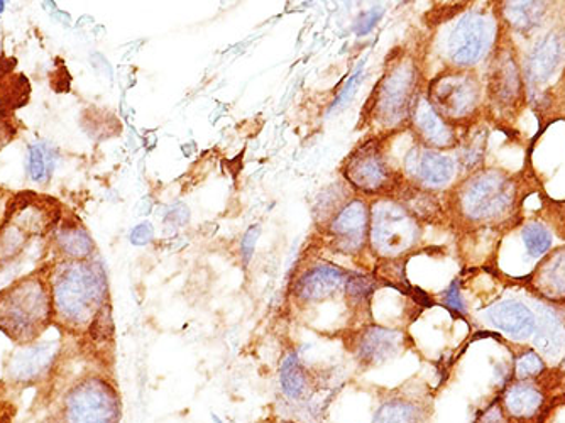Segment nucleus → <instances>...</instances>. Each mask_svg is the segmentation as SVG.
Listing matches in <instances>:
<instances>
[{"label":"nucleus","mask_w":565,"mask_h":423,"mask_svg":"<svg viewBox=\"0 0 565 423\" xmlns=\"http://www.w3.org/2000/svg\"><path fill=\"white\" fill-rule=\"evenodd\" d=\"M545 8V2H504L503 15L513 30L529 33L541 24Z\"/></svg>","instance_id":"393cba45"},{"label":"nucleus","mask_w":565,"mask_h":423,"mask_svg":"<svg viewBox=\"0 0 565 423\" xmlns=\"http://www.w3.org/2000/svg\"><path fill=\"white\" fill-rule=\"evenodd\" d=\"M56 246L70 261H87L94 253L90 235L76 224L58 225L55 231Z\"/></svg>","instance_id":"b1692460"},{"label":"nucleus","mask_w":565,"mask_h":423,"mask_svg":"<svg viewBox=\"0 0 565 423\" xmlns=\"http://www.w3.org/2000/svg\"><path fill=\"white\" fill-rule=\"evenodd\" d=\"M493 40V25L486 15L469 12L457 22L449 36V56L454 65L471 66L484 56Z\"/></svg>","instance_id":"9d476101"},{"label":"nucleus","mask_w":565,"mask_h":423,"mask_svg":"<svg viewBox=\"0 0 565 423\" xmlns=\"http://www.w3.org/2000/svg\"><path fill=\"white\" fill-rule=\"evenodd\" d=\"M493 94L501 104H511L522 94L519 66L511 56L500 60L493 76Z\"/></svg>","instance_id":"a878e982"},{"label":"nucleus","mask_w":565,"mask_h":423,"mask_svg":"<svg viewBox=\"0 0 565 423\" xmlns=\"http://www.w3.org/2000/svg\"><path fill=\"white\" fill-rule=\"evenodd\" d=\"M530 282L536 294L545 300L554 304L565 302V247L545 257Z\"/></svg>","instance_id":"aec40b11"},{"label":"nucleus","mask_w":565,"mask_h":423,"mask_svg":"<svg viewBox=\"0 0 565 423\" xmlns=\"http://www.w3.org/2000/svg\"><path fill=\"white\" fill-rule=\"evenodd\" d=\"M511 423H545L554 409V399L544 381H511L498 396Z\"/></svg>","instance_id":"1a4fd4ad"},{"label":"nucleus","mask_w":565,"mask_h":423,"mask_svg":"<svg viewBox=\"0 0 565 423\" xmlns=\"http://www.w3.org/2000/svg\"><path fill=\"white\" fill-rule=\"evenodd\" d=\"M361 70L354 73V75L349 78L348 85H345L342 94L339 95L338 101L333 104V109H338V107H342V105H348L349 101L354 97V92L358 91L359 84H361Z\"/></svg>","instance_id":"2f4dec72"},{"label":"nucleus","mask_w":565,"mask_h":423,"mask_svg":"<svg viewBox=\"0 0 565 423\" xmlns=\"http://www.w3.org/2000/svg\"><path fill=\"white\" fill-rule=\"evenodd\" d=\"M374 285L370 278L364 276H352L348 283V294L354 304L363 305L364 300L371 297L373 294Z\"/></svg>","instance_id":"c756f323"},{"label":"nucleus","mask_w":565,"mask_h":423,"mask_svg":"<svg viewBox=\"0 0 565 423\" xmlns=\"http://www.w3.org/2000/svg\"><path fill=\"white\" fill-rule=\"evenodd\" d=\"M381 15H383V12L377 11V9H374V11L366 12V14L361 15V19H359L358 24H355V33L359 34V36H363V34L370 33L371 30H373L374 25H376V22L380 21Z\"/></svg>","instance_id":"473e14b6"},{"label":"nucleus","mask_w":565,"mask_h":423,"mask_svg":"<svg viewBox=\"0 0 565 423\" xmlns=\"http://www.w3.org/2000/svg\"><path fill=\"white\" fill-rule=\"evenodd\" d=\"M536 322L533 346L542 358H555L565 348V322L561 315L551 307H542L536 311Z\"/></svg>","instance_id":"412c9836"},{"label":"nucleus","mask_w":565,"mask_h":423,"mask_svg":"<svg viewBox=\"0 0 565 423\" xmlns=\"http://www.w3.org/2000/svg\"><path fill=\"white\" fill-rule=\"evenodd\" d=\"M367 224H370V212L363 200H352L333 219L330 231L338 241L339 247L345 253L363 247L366 241Z\"/></svg>","instance_id":"dca6fc26"},{"label":"nucleus","mask_w":565,"mask_h":423,"mask_svg":"<svg viewBox=\"0 0 565 423\" xmlns=\"http://www.w3.org/2000/svg\"><path fill=\"white\" fill-rule=\"evenodd\" d=\"M8 107V101H6V91L0 92V116H4V109Z\"/></svg>","instance_id":"4c0bfd02"},{"label":"nucleus","mask_w":565,"mask_h":423,"mask_svg":"<svg viewBox=\"0 0 565 423\" xmlns=\"http://www.w3.org/2000/svg\"><path fill=\"white\" fill-rule=\"evenodd\" d=\"M405 165L409 175H414L430 187H443L449 183L456 171L450 158L431 149H412L406 156Z\"/></svg>","instance_id":"f3484780"},{"label":"nucleus","mask_w":565,"mask_h":423,"mask_svg":"<svg viewBox=\"0 0 565 423\" xmlns=\"http://www.w3.org/2000/svg\"><path fill=\"white\" fill-rule=\"evenodd\" d=\"M152 240V228L151 224L145 222V224L138 225L132 231L131 241L136 246H145V244L151 243Z\"/></svg>","instance_id":"f704fd0d"},{"label":"nucleus","mask_w":565,"mask_h":423,"mask_svg":"<svg viewBox=\"0 0 565 423\" xmlns=\"http://www.w3.org/2000/svg\"><path fill=\"white\" fill-rule=\"evenodd\" d=\"M472 423H511V420L508 419L507 413L503 412L497 399L493 403L486 406Z\"/></svg>","instance_id":"7c9ffc66"},{"label":"nucleus","mask_w":565,"mask_h":423,"mask_svg":"<svg viewBox=\"0 0 565 423\" xmlns=\"http://www.w3.org/2000/svg\"><path fill=\"white\" fill-rule=\"evenodd\" d=\"M428 102L444 120L466 119L479 104L478 81L468 73L437 76L428 88Z\"/></svg>","instance_id":"6e6552de"},{"label":"nucleus","mask_w":565,"mask_h":423,"mask_svg":"<svg viewBox=\"0 0 565 423\" xmlns=\"http://www.w3.org/2000/svg\"><path fill=\"white\" fill-rule=\"evenodd\" d=\"M565 56V41L561 34L551 33L533 47L526 63V78L530 85H542L551 81Z\"/></svg>","instance_id":"a211bd4d"},{"label":"nucleus","mask_w":565,"mask_h":423,"mask_svg":"<svg viewBox=\"0 0 565 423\" xmlns=\"http://www.w3.org/2000/svg\"><path fill=\"white\" fill-rule=\"evenodd\" d=\"M414 114L418 135L428 146H434V148H450V146H454L456 138H454L452 129L439 114L435 113L430 102L418 101Z\"/></svg>","instance_id":"4be33fe9"},{"label":"nucleus","mask_w":565,"mask_h":423,"mask_svg":"<svg viewBox=\"0 0 565 423\" xmlns=\"http://www.w3.org/2000/svg\"><path fill=\"white\" fill-rule=\"evenodd\" d=\"M53 319L50 276L30 273L0 289V332L19 346L38 342Z\"/></svg>","instance_id":"f03ea898"},{"label":"nucleus","mask_w":565,"mask_h":423,"mask_svg":"<svg viewBox=\"0 0 565 423\" xmlns=\"http://www.w3.org/2000/svg\"><path fill=\"white\" fill-rule=\"evenodd\" d=\"M516 189L513 180L498 171L476 175L462 187L459 205L472 221H497L513 209Z\"/></svg>","instance_id":"39448f33"},{"label":"nucleus","mask_w":565,"mask_h":423,"mask_svg":"<svg viewBox=\"0 0 565 423\" xmlns=\"http://www.w3.org/2000/svg\"><path fill=\"white\" fill-rule=\"evenodd\" d=\"M486 319L513 340L533 339L539 322L536 311L520 300L498 302L486 310Z\"/></svg>","instance_id":"2eb2a0df"},{"label":"nucleus","mask_w":565,"mask_h":423,"mask_svg":"<svg viewBox=\"0 0 565 423\" xmlns=\"http://www.w3.org/2000/svg\"><path fill=\"white\" fill-rule=\"evenodd\" d=\"M46 423H55V420H53V422H46Z\"/></svg>","instance_id":"79ce46f5"},{"label":"nucleus","mask_w":565,"mask_h":423,"mask_svg":"<svg viewBox=\"0 0 565 423\" xmlns=\"http://www.w3.org/2000/svg\"><path fill=\"white\" fill-rule=\"evenodd\" d=\"M446 304L447 307L452 308V310L459 311V314H465V302L460 298L459 286H457V283H452V285L449 286V289H447Z\"/></svg>","instance_id":"72a5a7b5"},{"label":"nucleus","mask_w":565,"mask_h":423,"mask_svg":"<svg viewBox=\"0 0 565 423\" xmlns=\"http://www.w3.org/2000/svg\"><path fill=\"white\" fill-rule=\"evenodd\" d=\"M53 319L70 334L88 332L107 314V279L90 261H66L50 276Z\"/></svg>","instance_id":"f257e3e1"},{"label":"nucleus","mask_w":565,"mask_h":423,"mask_svg":"<svg viewBox=\"0 0 565 423\" xmlns=\"http://www.w3.org/2000/svg\"><path fill=\"white\" fill-rule=\"evenodd\" d=\"M15 126L11 119H6L4 116H0V149L8 146L9 142L14 139Z\"/></svg>","instance_id":"c9c22d12"},{"label":"nucleus","mask_w":565,"mask_h":423,"mask_svg":"<svg viewBox=\"0 0 565 423\" xmlns=\"http://www.w3.org/2000/svg\"><path fill=\"white\" fill-rule=\"evenodd\" d=\"M281 391L290 402L305 403L313 396V384L298 356L290 355L282 361L279 371Z\"/></svg>","instance_id":"5701e85b"},{"label":"nucleus","mask_w":565,"mask_h":423,"mask_svg":"<svg viewBox=\"0 0 565 423\" xmlns=\"http://www.w3.org/2000/svg\"><path fill=\"white\" fill-rule=\"evenodd\" d=\"M547 373V366H545L544 358L539 352L529 349L522 352L515 361V373L513 380L515 381H536L542 380L544 374Z\"/></svg>","instance_id":"bb28decb"},{"label":"nucleus","mask_w":565,"mask_h":423,"mask_svg":"<svg viewBox=\"0 0 565 423\" xmlns=\"http://www.w3.org/2000/svg\"><path fill=\"white\" fill-rule=\"evenodd\" d=\"M28 168H30L31 180L46 181L51 173H53V168H55L53 151L47 146H44L43 142L31 146Z\"/></svg>","instance_id":"cd10ccee"},{"label":"nucleus","mask_w":565,"mask_h":423,"mask_svg":"<svg viewBox=\"0 0 565 423\" xmlns=\"http://www.w3.org/2000/svg\"><path fill=\"white\" fill-rule=\"evenodd\" d=\"M523 243L532 256L541 257L551 250L552 235L544 225L529 224L523 229Z\"/></svg>","instance_id":"c85d7f7f"},{"label":"nucleus","mask_w":565,"mask_h":423,"mask_svg":"<svg viewBox=\"0 0 565 423\" xmlns=\"http://www.w3.org/2000/svg\"><path fill=\"white\" fill-rule=\"evenodd\" d=\"M405 346V334L388 327L366 326L351 337L349 349L363 368H376L398 356Z\"/></svg>","instance_id":"f8f14e48"},{"label":"nucleus","mask_w":565,"mask_h":423,"mask_svg":"<svg viewBox=\"0 0 565 423\" xmlns=\"http://www.w3.org/2000/svg\"><path fill=\"white\" fill-rule=\"evenodd\" d=\"M122 400L109 380L87 377L76 381L60 405L55 423H120Z\"/></svg>","instance_id":"7ed1b4c3"},{"label":"nucleus","mask_w":565,"mask_h":423,"mask_svg":"<svg viewBox=\"0 0 565 423\" xmlns=\"http://www.w3.org/2000/svg\"><path fill=\"white\" fill-rule=\"evenodd\" d=\"M344 285V273L333 266H319L305 273L295 285V297L305 304H317L338 294Z\"/></svg>","instance_id":"6ab92c4d"},{"label":"nucleus","mask_w":565,"mask_h":423,"mask_svg":"<svg viewBox=\"0 0 565 423\" xmlns=\"http://www.w3.org/2000/svg\"><path fill=\"white\" fill-rule=\"evenodd\" d=\"M259 228H250L249 231L246 232V235L243 237V254L244 260H250L254 253V246H256V240H258Z\"/></svg>","instance_id":"e433bc0d"},{"label":"nucleus","mask_w":565,"mask_h":423,"mask_svg":"<svg viewBox=\"0 0 565 423\" xmlns=\"http://www.w3.org/2000/svg\"><path fill=\"white\" fill-rule=\"evenodd\" d=\"M418 73L409 63H398L384 76L376 94V117L386 126H398L417 107Z\"/></svg>","instance_id":"0eeeda50"},{"label":"nucleus","mask_w":565,"mask_h":423,"mask_svg":"<svg viewBox=\"0 0 565 423\" xmlns=\"http://www.w3.org/2000/svg\"><path fill=\"white\" fill-rule=\"evenodd\" d=\"M557 373L565 381V356L562 358L561 364H558Z\"/></svg>","instance_id":"58836bf2"},{"label":"nucleus","mask_w":565,"mask_h":423,"mask_svg":"<svg viewBox=\"0 0 565 423\" xmlns=\"http://www.w3.org/2000/svg\"><path fill=\"white\" fill-rule=\"evenodd\" d=\"M434 396L420 390H393L381 396L371 423H431Z\"/></svg>","instance_id":"9b49d317"},{"label":"nucleus","mask_w":565,"mask_h":423,"mask_svg":"<svg viewBox=\"0 0 565 423\" xmlns=\"http://www.w3.org/2000/svg\"><path fill=\"white\" fill-rule=\"evenodd\" d=\"M4 8H6V2H2V0H0V14H2V11H4Z\"/></svg>","instance_id":"ea45409f"},{"label":"nucleus","mask_w":565,"mask_h":423,"mask_svg":"<svg viewBox=\"0 0 565 423\" xmlns=\"http://www.w3.org/2000/svg\"><path fill=\"white\" fill-rule=\"evenodd\" d=\"M281 423H300V422H295V420H282Z\"/></svg>","instance_id":"a19ab883"},{"label":"nucleus","mask_w":565,"mask_h":423,"mask_svg":"<svg viewBox=\"0 0 565 423\" xmlns=\"http://www.w3.org/2000/svg\"><path fill=\"white\" fill-rule=\"evenodd\" d=\"M345 175L355 189L377 193L392 180V171L374 142L361 146L352 152L345 165Z\"/></svg>","instance_id":"4468645a"},{"label":"nucleus","mask_w":565,"mask_h":423,"mask_svg":"<svg viewBox=\"0 0 565 423\" xmlns=\"http://www.w3.org/2000/svg\"><path fill=\"white\" fill-rule=\"evenodd\" d=\"M53 210L38 200H25L0 229V264L22 263L40 247L44 234L55 228Z\"/></svg>","instance_id":"20e7f679"},{"label":"nucleus","mask_w":565,"mask_h":423,"mask_svg":"<svg viewBox=\"0 0 565 423\" xmlns=\"http://www.w3.org/2000/svg\"><path fill=\"white\" fill-rule=\"evenodd\" d=\"M60 356V343L56 340L24 346L22 351L12 356L8 366V380L14 387L28 388L40 383L50 374Z\"/></svg>","instance_id":"ddd939ff"},{"label":"nucleus","mask_w":565,"mask_h":423,"mask_svg":"<svg viewBox=\"0 0 565 423\" xmlns=\"http://www.w3.org/2000/svg\"><path fill=\"white\" fill-rule=\"evenodd\" d=\"M371 244L381 256H399L420 240L417 221L398 203L383 200L371 212Z\"/></svg>","instance_id":"423d86ee"}]
</instances>
